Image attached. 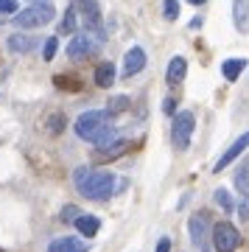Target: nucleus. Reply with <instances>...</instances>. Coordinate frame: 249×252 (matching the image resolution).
<instances>
[{
	"label": "nucleus",
	"instance_id": "nucleus-12",
	"mask_svg": "<svg viewBox=\"0 0 249 252\" xmlns=\"http://www.w3.org/2000/svg\"><path fill=\"white\" fill-rule=\"evenodd\" d=\"M9 51L11 54H34L36 48H39V36L34 34H26V31H17V34L9 36Z\"/></svg>",
	"mask_w": 249,
	"mask_h": 252
},
{
	"label": "nucleus",
	"instance_id": "nucleus-10",
	"mask_svg": "<svg viewBox=\"0 0 249 252\" xmlns=\"http://www.w3.org/2000/svg\"><path fill=\"white\" fill-rule=\"evenodd\" d=\"M244 149H249V129L238 137V140H235V143L230 146V149H227V152L221 154V157H218V162L213 165V171H216V174H221L224 168L230 165V162H235V160L241 157V154H244Z\"/></svg>",
	"mask_w": 249,
	"mask_h": 252
},
{
	"label": "nucleus",
	"instance_id": "nucleus-27",
	"mask_svg": "<svg viewBox=\"0 0 249 252\" xmlns=\"http://www.w3.org/2000/svg\"><path fill=\"white\" fill-rule=\"evenodd\" d=\"M79 216H81V210L76 205H64L62 207V221H76Z\"/></svg>",
	"mask_w": 249,
	"mask_h": 252
},
{
	"label": "nucleus",
	"instance_id": "nucleus-4",
	"mask_svg": "<svg viewBox=\"0 0 249 252\" xmlns=\"http://www.w3.org/2000/svg\"><path fill=\"white\" fill-rule=\"evenodd\" d=\"M56 17V9L51 6V3H31L28 9H23L20 14H14V26L17 28H42V26H48L51 20Z\"/></svg>",
	"mask_w": 249,
	"mask_h": 252
},
{
	"label": "nucleus",
	"instance_id": "nucleus-32",
	"mask_svg": "<svg viewBox=\"0 0 249 252\" xmlns=\"http://www.w3.org/2000/svg\"><path fill=\"white\" fill-rule=\"evenodd\" d=\"M34 3H48V0H34Z\"/></svg>",
	"mask_w": 249,
	"mask_h": 252
},
{
	"label": "nucleus",
	"instance_id": "nucleus-24",
	"mask_svg": "<svg viewBox=\"0 0 249 252\" xmlns=\"http://www.w3.org/2000/svg\"><path fill=\"white\" fill-rule=\"evenodd\" d=\"M56 48H59V39H56V36H48V39H45V48H42L45 62H51V59L56 56Z\"/></svg>",
	"mask_w": 249,
	"mask_h": 252
},
{
	"label": "nucleus",
	"instance_id": "nucleus-26",
	"mask_svg": "<svg viewBox=\"0 0 249 252\" xmlns=\"http://www.w3.org/2000/svg\"><path fill=\"white\" fill-rule=\"evenodd\" d=\"M64 126V115H51V121H48V132L51 135H59Z\"/></svg>",
	"mask_w": 249,
	"mask_h": 252
},
{
	"label": "nucleus",
	"instance_id": "nucleus-29",
	"mask_svg": "<svg viewBox=\"0 0 249 252\" xmlns=\"http://www.w3.org/2000/svg\"><path fill=\"white\" fill-rule=\"evenodd\" d=\"M174 104H177L174 98H165V104H162V109H165V115H174Z\"/></svg>",
	"mask_w": 249,
	"mask_h": 252
},
{
	"label": "nucleus",
	"instance_id": "nucleus-21",
	"mask_svg": "<svg viewBox=\"0 0 249 252\" xmlns=\"http://www.w3.org/2000/svg\"><path fill=\"white\" fill-rule=\"evenodd\" d=\"M213 199H216V205L221 207L224 213H232V210H235V202H232V196H230V190L227 188H216Z\"/></svg>",
	"mask_w": 249,
	"mask_h": 252
},
{
	"label": "nucleus",
	"instance_id": "nucleus-7",
	"mask_svg": "<svg viewBox=\"0 0 249 252\" xmlns=\"http://www.w3.org/2000/svg\"><path fill=\"white\" fill-rule=\"evenodd\" d=\"M187 233H190V241L199 247V252H213V247H210V219H207V213L190 216Z\"/></svg>",
	"mask_w": 249,
	"mask_h": 252
},
{
	"label": "nucleus",
	"instance_id": "nucleus-2",
	"mask_svg": "<svg viewBox=\"0 0 249 252\" xmlns=\"http://www.w3.org/2000/svg\"><path fill=\"white\" fill-rule=\"evenodd\" d=\"M73 132L81 140L93 143L95 149H104V146L118 140V126H112V115L107 109H87V112H81L76 118V124H73Z\"/></svg>",
	"mask_w": 249,
	"mask_h": 252
},
{
	"label": "nucleus",
	"instance_id": "nucleus-23",
	"mask_svg": "<svg viewBox=\"0 0 249 252\" xmlns=\"http://www.w3.org/2000/svg\"><path fill=\"white\" fill-rule=\"evenodd\" d=\"M126 107H129V98H126V95H115V98H112V101L107 104V112H109L112 118H115L118 112H124Z\"/></svg>",
	"mask_w": 249,
	"mask_h": 252
},
{
	"label": "nucleus",
	"instance_id": "nucleus-14",
	"mask_svg": "<svg viewBox=\"0 0 249 252\" xmlns=\"http://www.w3.org/2000/svg\"><path fill=\"white\" fill-rule=\"evenodd\" d=\"M232 26L238 34L249 28V0H232Z\"/></svg>",
	"mask_w": 249,
	"mask_h": 252
},
{
	"label": "nucleus",
	"instance_id": "nucleus-5",
	"mask_svg": "<svg viewBox=\"0 0 249 252\" xmlns=\"http://www.w3.org/2000/svg\"><path fill=\"white\" fill-rule=\"evenodd\" d=\"M210 247H213V252H235L241 247L238 227H232L230 221L213 224V230H210Z\"/></svg>",
	"mask_w": 249,
	"mask_h": 252
},
{
	"label": "nucleus",
	"instance_id": "nucleus-3",
	"mask_svg": "<svg viewBox=\"0 0 249 252\" xmlns=\"http://www.w3.org/2000/svg\"><path fill=\"white\" fill-rule=\"evenodd\" d=\"M70 6L76 9V14L81 17L84 34L95 36L98 42H104V39H107V28H104V14H101L98 0H70Z\"/></svg>",
	"mask_w": 249,
	"mask_h": 252
},
{
	"label": "nucleus",
	"instance_id": "nucleus-25",
	"mask_svg": "<svg viewBox=\"0 0 249 252\" xmlns=\"http://www.w3.org/2000/svg\"><path fill=\"white\" fill-rule=\"evenodd\" d=\"M9 14H17V0H0V23Z\"/></svg>",
	"mask_w": 249,
	"mask_h": 252
},
{
	"label": "nucleus",
	"instance_id": "nucleus-9",
	"mask_svg": "<svg viewBox=\"0 0 249 252\" xmlns=\"http://www.w3.org/2000/svg\"><path fill=\"white\" fill-rule=\"evenodd\" d=\"M235 188L241 193V205H238V213L244 221H249V162H244L238 171H235Z\"/></svg>",
	"mask_w": 249,
	"mask_h": 252
},
{
	"label": "nucleus",
	"instance_id": "nucleus-31",
	"mask_svg": "<svg viewBox=\"0 0 249 252\" xmlns=\"http://www.w3.org/2000/svg\"><path fill=\"white\" fill-rule=\"evenodd\" d=\"M187 3H190V6H205L207 0H187Z\"/></svg>",
	"mask_w": 249,
	"mask_h": 252
},
{
	"label": "nucleus",
	"instance_id": "nucleus-28",
	"mask_svg": "<svg viewBox=\"0 0 249 252\" xmlns=\"http://www.w3.org/2000/svg\"><path fill=\"white\" fill-rule=\"evenodd\" d=\"M157 252H171V238H160V244H157Z\"/></svg>",
	"mask_w": 249,
	"mask_h": 252
},
{
	"label": "nucleus",
	"instance_id": "nucleus-19",
	"mask_svg": "<svg viewBox=\"0 0 249 252\" xmlns=\"http://www.w3.org/2000/svg\"><path fill=\"white\" fill-rule=\"evenodd\" d=\"M126 140L124 137H118L115 143H109V146H104V149H95V154L98 157H101V160H112V157H121V154L126 152Z\"/></svg>",
	"mask_w": 249,
	"mask_h": 252
},
{
	"label": "nucleus",
	"instance_id": "nucleus-8",
	"mask_svg": "<svg viewBox=\"0 0 249 252\" xmlns=\"http://www.w3.org/2000/svg\"><path fill=\"white\" fill-rule=\"evenodd\" d=\"M98 51H101V42L90 34H76L70 39V45H67L70 59H90V56H98Z\"/></svg>",
	"mask_w": 249,
	"mask_h": 252
},
{
	"label": "nucleus",
	"instance_id": "nucleus-18",
	"mask_svg": "<svg viewBox=\"0 0 249 252\" xmlns=\"http://www.w3.org/2000/svg\"><path fill=\"white\" fill-rule=\"evenodd\" d=\"M95 84L98 87H112L115 84V64L112 62H101L95 67Z\"/></svg>",
	"mask_w": 249,
	"mask_h": 252
},
{
	"label": "nucleus",
	"instance_id": "nucleus-11",
	"mask_svg": "<svg viewBox=\"0 0 249 252\" xmlns=\"http://www.w3.org/2000/svg\"><path fill=\"white\" fill-rule=\"evenodd\" d=\"M146 51H143L140 45H132L129 51H126L124 56V79H132V76H137V73L146 67Z\"/></svg>",
	"mask_w": 249,
	"mask_h": 252
},
{
	"label": "nucleus",
	"instance_id": "nucleus-13",
	"mask_svg": "<svg viewBox=\"0 0 249 252\" xmlns=\"http://www.w3.org/2000/svg\"><path fill=\"white\" fill-rule=\"evenodd\" d=\"M48 252H90V247L76 235H62L48 244Z\"/></svg>",
	"mask_w": 249,
	"mask_h": 252
},
{
	"label": "nucleus",
	"instance_id": "nucleus-15",
	"mask_svg": "<svg viewBox=\"0 0 249 252\" xmlns=\"http://www.w3.org/2000/svg\"><path fill=\"white\" fill-rule=\"evenodd\" d=\"M185 76H187V59L185 56H174L168 62V70H165V81L179 84V81H185Z\"/></svg>",
	"mask_w": 249,
	"mask_h": 252
},
{
	"label": "nucleus",
	"instance_id": "nucleus-17",
	"mask_svg": "<svg viewBox=\"0 0 249 252\" xmlns=\"http://www.w3.org/2000/svg\"><path fill=\"white\" fill-rule=\"evenodd\" d=\"M244 67H247V59H241V56L224 59V62H221V76H224V81H238V76L244 73Z\"/></svg>",
	"mask_w": 249,
	"mask_h": 252
},
{
	"label": "nucleus",
	"instance_id": "nucleus-6",
	"mask_svg": "<svg viewBox=\"0 0 249 252\" xmlns=\"http://www.w3.org/2000/svg\"><path fill=\"white\" fill-rule=\"evenodd\" d=\"M193 129H196V115L190 109H182L174 115V126H171V140L177 146V152H185L190 146V137H193Z\"/></svg>",
	"mask_w": 249,
	"mask_h": 252
},
{
	"label": "nucleus",
	"instance_id": "nucleus-22",
	"mask_svg": "<svg viewBox=\"0 0 249 252\" xmlns=\"http://www.w3.org/2000/svg\"><path fill=\"white\" fill-rule=\"evenodd\" d=\"M162 14H165V20H177L182 14L179 0H162Z\"/></svg>",
	"mask_w": 249,
	"mask_h": 252
},
{
	"label": "nucleus",
	"instance_id": "nucleus-1",
	"mask_svg": "<svg viewBox=\"0 0 249 252\" xmlns=\"http://www.w3.org/2000/svg\"><path fill=\"white\" fill-rule=\"evenodd\" d=\"M73 188L90 202H107L115 190L126 188V182L118 180L112 171H95V168L81 165L73 171Z\"/></svg>",
	"mask_w": 249,
	"mask_h": 252
},
{
	"label": "nucleus",
	"instance_id": "nucleus-20",
	"mask_svg": "<svg viewBox=\"0 0 249 252\" xmlns=\"http://www.w3.org/2000/svg\"><path fill=\"white\" fill-rule=\"evenodd\" d=\"M59 31H62V34H76V31H79V14H76V9H73V6H67V9H64V17H62Z\"/></svg>",
	"mask_w": 249,
	"mask_h": 252
},
{
	"label": "nucleus",
	"instance_id": "nucleus-30",
	"mask_svg": "<svg viewBox=\"0 0 249 252\" xmlns=\"http://www.w3.org/2000/svg\"><path fill=\"white\" fill-rule=\"evenodd\" d=\"M202 23H205L202 17H193V20H190V28H202Z\"/></svg>",
	"mask_w": 249,
	"mask_h": 252
},
{
	"label": "nucleus",
	"instance_id": "nucleus-16",
	"mask_svg": "<svg viewBox=\"0 0 249 252\" xmlns=\"http://www.w3.org/2000/svg\"><path fill=\"white\" fill-rule=\"evenodd\" d=\"M76 230H79L84 238H95L98 230H101V219L93 216V213H81V216L76 219Z\"/></svg>",
	"mask_w": 249,
	"mask_h": 252
}]
</instances>
